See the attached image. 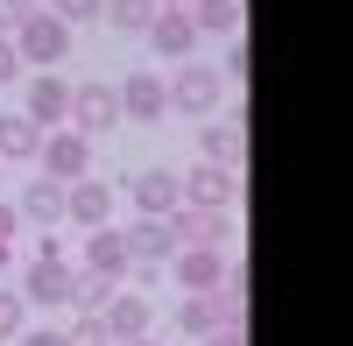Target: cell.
<instances>
[{
	"label": "cell",
	"mask_w": 353,
	"mask_h": 346,
	"mask_svg": "<svg viewBox=\"0 0 353 346\" xmlns=\"http://www.w3.org/2000/svg\"><path fill=\"white\" fill-rule=\"evenodd\" d=\"M226 325V304L219 290H184V304H176V339H205Z\"/></svg>",
	"instance_id": "cell-16"
},
{
	"label": "cell",
	"mask_w": 353,
	"mask_h": 346,
	"mask_svg": "<svg viewBox=\"0 0 353 346\" xmlns=\"http://www.w3.org/2000/svg\"><path fill=\"white\" fill-rule=\"evenodd\" d=\"M21 113L36 128H64V113H71V85L57 78V71H36L28 78V92H21Z\"/></svg>",
	"instance_id": "cell-12"
},
{
	"label": "cell",
	"mask_w": 353,
	"mask_h": 346,
	"mask_svg": "<svg viewBox=\"0 0 353 346\" xmlns=\"http://www.w3.org/2000/svg\"><path fill=\"white\" fill-rule=\"evenodd\" d=\"M233 198H241V170H226V163H198V170H176V205L233 212Z\"/></svg>",
	"instance_id": "cell-4"
},
{
	"label": "cell",
	"mask_w": 353,
	"mask_h": 346,
	"mask_svg": "<svg viewBox=\"0 0 353 346\" xmlns=\"http://www.w3.org/2000/svg\"><path fill=\"white\" fill-rule=\"evenodd\" d=\"M0 8H8V14H28V8H36V0H0Z\"/></svg>",
	"instance_id": "cell-31"
},
{
	"label": "cell",
	"mask_w": 353,
	"mask_h": 346,
	"mask_svg": "<svg viewBox=\"0 0 353 346\" xmlns=\"http://www.w3.org/2000/svg\"><path fill=\"white\" fill-rule=\"evenodd\" d=\"M141 36H149V50H156V57H176V64L198 50V28H191V14H184V8H156V21L141 28Z\"/></svg>",
	"instance_id": "cell-13"
},
{
	"label": "cell",
	"mask_w": 353,
	"mask_h": 346,
	"mask_svg": "<svg viewBox=\"0 0 353 346\" xmlns=\"http://www.w3.org/2000/svg\"><path fill=\"white\" fill-rule=\"evenodd\" d=\"M14 71H21V57H14V36H0V85H8Z\"/></svg>",
	"instance_id": "cell-29"
},
{
	"label": "cell",
	"mask_w": 353,
	"mask_h": 346,
	"mask_svg": "<svg viewBox=\"0 0 353 346\" xmlns=\"http://www.w3.org/2000/svg\"><path fill=\"white\" fill-rule=\"evenodd\" d=\"M14 346H71V332H57V325H36V332H14Z\"/></svg>",
	"instance_id": "cell-27"
},
{
	"label": "cell",
	"mask_w": 353,
	"mask_h": 346,
	"mask_svg": "<svg viewBox=\"0 0 353 346\" xmlns=\"http://www.w3.org/2000/svg\"><path fill=\"white\" fill-rule=\"evenodd\" d=\"M78 269H92V276H113V283H128V269H134V254H128V234L121 226H85V262Z\"/></svg>",
	"instance_id": "cell-8"
},
{
	"label": "cell",
	"mask_w": 353,
	"mask_h": 346,
	"mask_svg": "<svg viewBox=\"0 0 353 346\" xmlns=\"http://www.w3.org/2000/svg\"><path fill=\"white\" fill-rule=\"evenodd\" d=\"M43 149V128L28 113H0V163H36Z\"/></svg>",
	"instance_id": "cell-19"
},
{
	"label": "cell",
	"mask_w": 353,
	"mask_h": 346,
	"mask_svg": "<svg viewBox=\"0 0 353 346\" xmlns=\"http://www.w3.org/2000/svg\"><path fill=\"white\" fill-rule=\"evenodd\" d=\"M14 57L36 64V71H50L57 57H71V28L57 21L50 8H28V14H14Z\"/></svg>",
	"instance_id": "cell-1"
},
{
	"label": "cell",
	"mask_w": 353,
	"mask_h": 346,
	"mask_svg": "<svg viewBox=\"0 0 353 346\" xmlns=\"http://www.w3.org/2000/svg\"><path fill=\"white\" fill-rule=\"evenodd\" d=\"M156 8H184V0H156Z\"/></svg>",
	"instance_id": "cell-33"
},
{
	"label": "cell",
	"mask_w": 353,
	"mask_h": 346,
	"mask_svg": "<svg viewBox=\"0 0 353 346\" xmlns=\"http://www.w3.org/2000/svg\"><path fill=\"white\" fill-rule=\"evenodd\" d=\"M170 283L176 290H219L226 283V247H176L170 254Z\"/></svg>",
	"instance_id": "cell-9"
},
{
	"label": "cell",
	"mask_w": 353,
	"mask_h": 346,
	"mask_svg": "<svg viewBox=\"0 0 353 346\" xmlns=\"http://www.w3.org/2000/svg\"><path fill=\"white\" fill-rule=\"evenodd\" d=\"M241 156H248V128L241 121H212V128H205V163L241 170Z\"/></svg>",
	"instance_id": "cell-20"
},
{
	"label": "cell",
	"mask_w": 353,
	"mask_h": 346,
	"mask_svg": "<svg viewBox=\"0 0 353 346\" xmlns=\"http://www.w3.org/2000/svg\"><path fill=\"white\" fill-rule=\"evenodd\" d=\"M99 21H113L121 36H141L156 21V0H99Z\"/></svg>",
	"instance_id": "cell-22"
},
{
	"label": "cell",
	"mask_w": 353,
	"mask_h": 346,
	"mask_svg": "<svg viewBox=\"0 0 353 346\" xmlns=\"http://www.w3.org/2000/svg\"><path fill=\"white\" fill-rule=\"evenodd\" d=\"M14 226H21V212L8 205V198H0V241H14Z\"/></svg>",
	"instance_id": "cell-30"
},
{
	"label": "cell",
	"mask_w": 353,
	"mask_h": 346,
	"mask_svg": "<svg viewBox=\"0 0 353 346\" xmlns=\"http://www.w3.org/2000/svg\"><path fill=\"white\" fill-rule=\"evenodd\" d=\"M170 234H176V247H226V234H233V212L176 205V212H170Z\"/></svg>",
	"instance_id": "cell-11"
},
{
	"label": "cell",
	"mask_w": 353,
	"mask_h": 346,
	"mask_svg": "<svg viewBox=\"0 0 353 346\" xmlns=\"http://www.w3.org/2000/svg\"><path fill=\"white\" fill-rule=\"evenodd\" d=\"M121 234H128V254H134V262H170V254H176V234H170V212H163V219L134 212V226H121Z\"/></svg>",
	"instance_id": "cell-15"
},
{
	"label": "cell",
	"mask_w": 353,
	"mask_h": 346,
	"mask_svg": "<svg viewBox=\"0 0 353 346\" xmlns=\"http://www.w3.org/2000/svg\"><path fill=\"white\" fill-rule=\"evenodd\" d=\"M113 205H121V191H113L106 177H92V170H85L78 184H64V226H106L113 219Z\"/></svg>",
	"instance_id": "cell-5"
},
{
	"label": "cell",
	"mask_w": 353,
	"mask_h": 346,
	"mask_svg": "<svg viewBox=\"0 0 353 346\" xmlns=\"http://www.w3.org/2000/svg\"><path fill=\"white\" fill-rule=\"evenodd\" d=\"M163 85H170V113H219V99H226L219 64H198V57H184Z\"/></svg>",
	"instance_id": "cell-3"
},
{
	"label": "cell",
	"mask_w": 353,
	"mask_h": 346,
	"mask_svg": "<svg viewBox=\"0 0 353 346\" xmlns=\"http://www.w3.org/2000/svg\"><path fill=\"white\" fill-rule=\"evenodd\" d=\"M36 8H50L64 28H85V21H99V0H36Z\"/></svg>",
	"instance_id": "cell-24"
},
{
	"label": "cell",
	"mask_w": 353,
	"mask_h": 346,
	"mask_svg": "<svg viewBox=\"0 0 353 346\" xmlns=\"http://www.w3.org/2000/svg\"><path fill=\"white\" fill-rule=\"evenodd\" d=\"M14 212H21L28 226H64V184H50V177H36V184H21V198H14Z\"/></svg>",
	"instance_id": "cell-18"
},
{
	"label": "cell",
	"mask_w": 353,
	"mask_h": 346,
	"mask_svg": "<svg viewBox=\"0 0 353 346\" xmlns=\"http://www.w3.org/2000/svg\"><path fill=\"white\" fill-rule=\"evenodd\" d=\"M198 346H248V325H219V332H205Z\"/></svg>",
	"instance_id": "cell-28"
},
{
	"label": "cell",
	"mask_w": 353,
	"mask_h": 346,
	"mask_svg": "<svg viewBox=\"0 0 353 346\" xmlns=\"http://www.w3.org/2000/svg\"><path fill=\"white\" fill-rule=\"evenodd\" d=\"M184 14H191L198 36L205 28H212V36H233V28H241V0H184Z\"/></svg>",
	"instance_id": "cell-21"
},
{
	"label": "cell",
	"mask_w": 353,
	"mask_h": 346,
	"mask_svg": "<svg viewBox=\"0 0 353 346\" xmlns=\"http://www.w3.org/2000/svg\"><path fill=\"white\" fill-rule=\"evenodd\" d=\"M113 99H121V121H141V128H149V121L170 113V85H163L156 71H128L121 85H113Z\"/></svg>",
	"instance_id": "cell-7"
},
{
	"label": "cell",
	"mask_w": 353,
	"mask_h": 346,
	"mask_svg": "<svg viewBox=\"0 0 353 346\" xmlns=\"http://www.w3.org/2000/svg\"><path fill=\"white\" fill-rule=\"evenodd\" d=\"M85 170H92V134H78V128H43L36 177H50V184H78Z\"/></svg>",
	"instance_id": "cell-2"
},
{
	"label": "cell",
	"mask_w": 353,
	"mask_h": 346,
	"mask_svg": "<svg viewBox=\"0 0 353 346\" xmlns=\"http://www.w3.org/2000/svg\"><path fill=\"white\" fill-rule=\"evenodd\" d=\"M121 290L113 276H92V269H71V311H106V297Z\"/></svg>",
	"instance_id": "cell-23"
},
{
	"label": "cell",
	"mask_w": 353,
	"mask_h": 346,
	"mask_svg": "<svg viewBox=\"0 0 353 346\" xmlns=\"http://www.w3.org/2000/svg\"><path fill=\"white\" fill-rule=\"evenodd\" d=\"M71 346H113V332H106L99 311H78V318H71Z\"/></svg>",
	"instance_id": "cell-26"
},
{
	"label": "cell",
	"mask_w": 353,
	"mask_h": 346,
	"mask_svg": "<svg viewBox=\"0 0 353 346\" xmlns=\"http://www.w3.org/2000/svg\"><path fill=\"white\" fill-rule=\"evenodd\" d=\"M28 325V304H21V290H0V346H14V332Z\"/></svg>",
	"instance_id": "cell-25"
},
{
	"label": "cell",
	"mask_w": 353,
	"mask_h": 346,
	"mask_svg": "<svg viewBox=\"0 0 353 346\" xmlns=\"http://www.w3.org/2000/svg\"><path fill=\"white\" fill-rule=\"evenodd\" d=\"M21 304H71V262L64 254H36L28 262V276H21Z\"/></svg>",
	"instance_id": "cell-10"
},
{
	"label": "cell",
	"mask_w": 353,
	"mask_h": 346,
	"mask_svg": "<svg viewBox=\"0 0 353 346\" xmlns=\"http://www.w3.org/2000/svg\"><path fill=\"white\" fill-rule=\"evenodd\" d=\"M99 318H106L113 346H121V339H141V332H149V325H156V311H149V297H141V290H113Z\"/></svg>",
	"instance_id": "cell-14"
},
{
	"label": "cell",
	"mask_w": 353,
	"mask_h": 346,
	"mask_svg": "<svg viewBox=\"0 0 353 346\" xmlns=\"http://www.w3.org/2000/svg\"><path fill=\"white\" fill-rule=\"evenodd\" d=\"M121 346H163V339H149V332H141V339H121Z\"/></svg>",
	"instance_id": "cell-32"
},
{
	"label": "cell",
	"mask_w": 353,
	"mask_h": 346,
	"mask_svg": "<svg viewBox=\"0 0 353 346\" xmlns=\"http://www.w3.org/2000/svg\"><path fill=\"white\" fill-rule=\"evenodd\" d=\"M128 205H134V212H149V219L176 212V170H141V177L128 184Z\"/></svg>",
	"instance_id": "cell-17"
},
{
	"label": "cell",
	"mask_w": 353,
	"mask_h": 346,
	"mask_svg": "<svg viewBox=\"0 0 353 346\" xmlns=\"http://www.w3.org/2000/svg\"><path fill=\"white\" fill-rule=\"evenodd\" d=\"M113 121H121V99H113V85H106V78L71 85V113H64V128H78V134H106Z\"/></svg>",
	"instance_id": "cell-6"
},
{
	"label": "cell",
	"mask_w": 353,
	"mask_h": 346,
	"mask_svg": "<svg viewBox=\"0 0 353 346\" xmlns=\"http://www.w3.org/2000/svg\"><path fill=\"white\" fill-rule=\"evenodd\" d=\"M0 198H8V191H0Z\"/></svg>",
	"instance_id": "cell-34"
}]
</instances>
